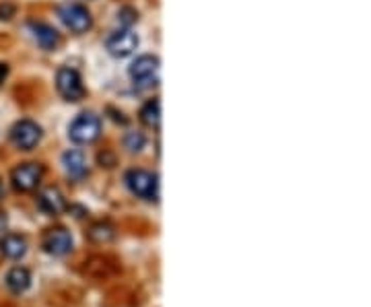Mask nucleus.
<instances>
[{
	"instance_id": "obj_20",
	"label": "nucleus",
	"mask_w": 371,
	"mask_h": 307,
	"mask_svg": "<svg viewBox=\"0 0 371 307\" xmlns=\"http://www.w3.org/2000/svg\"><path fill=\"white\" fill-rule=\"evenodd\" d=\"M6 72H8L6 64H0V85H2V81H4V77H6Z\"/></svg>"
},
{
	"instance_id": "obj_13",
	"label": "nucleus",
	"mask_w": 371,
	"mask_h": 307,
	"mask_svg": "<svg viewBox=\"0 0 371 307\" xmlns=\"http://www.w3.org/2000/svg\"><path fill=\"white\" fill-rule=\"evenodd\" d=\"M0 252L6 256V258H11V260H17V258H21V256H25V252H27V242H25V237H21V235H4L2 240H0Z\"/></svg>"
},
{
	"instance_id": "obj_12",
	"label": "nucleus",
	"mask_w": 371,
	"mask_h": 307,
	"mask_svg": "<svg viewBox=\"0 0 371 307\" xmlns=\"http://www.w3.org/2000/svg\"><path fill=\"white\" fill-rule=\"evenodd\" d=\"M62 163H64V169L70 178L74 180H81L85 178L87 174V161H85V155L81 151H66L62 155Z\"/></svg>"
},
{
	"instance_id": "obj_11",
	"label": "nucleus",
	"mask_w": 371,
	"mask_h": 307,
	"mask_svg": "<svg viewBox=\"0 0 371 307\" xmlns=\"http://www.w3.org/2000/svg\"><path fill=\"white\" fill-rule=\"evenodd\" d=\"M30 27H31V31H33V35H35V39H37V44H39L44 50H54V48L58 46L60 35H58V31L54 30L52 25L31 21Z\"/></svg>"
},
{
	"instance_id": "obj_8",
	"label": "nucleus",
	"mask_w": 371,
	"mask_h": 307,
	"mask_svg": "<svg viewBox=\"0 0 371 307\" xmlns=\"http://www.w3.org/2000/svg\"><path fill=\"white\" fill-rule=\"evenodd\" d=\"M41 176H44V167L37 165V163H23L19 165L11 180H13V185L21 192H30L33 188H37V184L41 182Z\"/></svg>"
},
{
	"instance_id": "obj_1",
	"label": "nucleus",
	"mask_w": 371,
	"mask_h": 307,
	"mask_svg": "<svg viewBox=\"0 0 371 307\" xmlns=\"http://www.w3.org/2000/svg\"><path fill=\"white\" fill-rule=\"evenodd\" d=\"M130 79L136 87L149 89L159 83V58L155 56H141L130 66Z\"/></svg>"
},
{
	"instance_id": "obj_6",
	"label": "nucleus",
	"mask_w": 371,
	"mask_h": 307,
	"mask_svg": "<svg viewBox=\"0 0 371 307\" xmlns=\"http://www.w3.org/2000/svg\"><path fill=\"white\" fill-rule=\"evenodd\" d=\"M41 138V128L31 120H21L11 128V141L23 149V151H31Z\"/></svg>"
},
{
	"instance_id": "obj_9",
	"label": "nucleus",
	"mask_w": 371,
	"mask_h": 307,
	"mask_svg": "<svg viewBox=\"0 0 371 307\" xmlns=\"http://www.w3.org/2000/svg\"><path fill=\"white\" fill-rule=\"evenodd\" d=\"M44 249L52 256H64L72 249V237L66 229H52L44 237Z\"/></svg>"
},
{
	"instance_id": "obj_21",
	"label": "nucleus",
	"mask_w": 371,
	"mask_h": 307,
	"mask_svg": "<svg viewBox=\"0 0 371 307\" xmlns=\"http://www.w3.org/2000/svg\"><path fill=\"white\" fill-rule=\"evenodd\" d=\"M4 225H6V216H4V215H2V213H0V231L4 229Z\"/></svg>"
},
{
	"instance_id": "obj_18",
	"label": "nucleus",
	"mask_w": 371,
	"mask_h": 307,
	"mask_svg": "<svg viewBox=\"0 0 371 307\" xmlns=\"http://www.w3.org/2000/svg\"><path fill=\"white\" fill-rule=\"evenodd\" d=\"M118 19H120V23H122L124 27H130L132 23L138 21V13L134 8H130V6H124L122 11H120V15H118Z\"/></svg>"
},
{
	"instance_id": "obj_17",
	"label": "nucleus",
	"mask_w": 371,
	"mask_h": 307,
	"mask_svg": "<svg viewBox=\"0 0 371 307\" xmlns=\"http://www.w3.org/2000/svg\"><path fill=\"white\" fill-rule=\"evenodd\" d=\"M124 147L130 151V153H138L143 147H145V136L143 132H128L124 136Z\"/></svg>"
},
{
	"instance_id": "obj_2",
	"label": "nucleus",
	"mask_w": 371,
	"mask_h": 307,
	"mask_svg": "<svg viewBox=\"0 0 371 307\" xmlns=\"http://www.w3.org/2000/svg\"><path fill=\"white\" fill-rule=\"evenodd\" d=\"M126 184L132 190V194L145 198V200H157L159 196V182L157 176L145 169H130L126 174Z\"/></svg>"
},
{
	"instance_id": "obj_5",
	"label": "nucleus",
	"mask_w": 371,
	"mask_h": 307,
	"mask_svg": "<svg viewBox=\"0 0 371 307\" xmlns=\"http://www.w3.org/2000/svg\"><path fill=\"white\" fill-rule=\"evenodd\" d=\"M56 87L66 101H81L85 97V87L81 74L72 68H60L56 74Z\"/></svg>"
},
{
	"instance_id": "obj_22",
	"label": "nucleus",
	"mask_w": 371,
	"mask_h": 307,
	"mask_svg": "<svg viewBox=\"0 0 371 307\" xmlns=\"http://www.w3.org/2000/svg\"><path fill=\"white\" fill-rule=\"evenodd\" d=\"M0 194H2V184H0Z\"/></svg>"
},
{
	"instance_id": "obj_16",
	"label": "nucleus",
	"mask_w": 371,
	"mask_h": 307,
	"mask_svg": "<svg viewBox=\"0 0 371 307\" xmlns=\"http://www.w3.org/2000/svg\"><path fill=\"white\" fill-rule=\"evenodd\" d=\"M89 237H91L93 242H110L112 237H114V227L112 225H103V223H99V225H93L91 231H89Z\"/></svg>"
},
{
	"instance_id": "obj_7",
	"label": "nucleus",
	"mask_w": 371,
	"mask_h": 307,
	"mask_svg": "<svg viewBox=\"0 0 371 307\" xmlns=\"http://www.w3.org/2000/svg\"><path fill=\"white\" fill-rule=\"evenodd\" d=\"M105 46H108V52H110L112 56H116V58H126V56H130V54L138 48V37L130 30L116 31V33H112V35L108 37Z\"/></svg>"
},
{
	"instance_id": "obj_4",
	"label": "nucleus",
	"mask_w": 371,
	"mask_h": 307,
	"mask_svg": "<svg viewBox=\"0 0 371 307\" xmlns=\"http://www.w3.org/2000/svg\"><path fill=\"white\" fill-rule=\"evenodd\" d=\"M58 15H60L62 23L74 33H85L91 30L93 19L91 13L77 2H68V4H60L58 6Z\"/></svg>"
},
{
	"instance_id": "obj_10",
	"label": "nucleus",
	"mask_w": 371,
	"mask_h": 307,
	"mask_svg": "<svg viewBox=\"0 0 371 307\" xmlns=\"http://www.w3.org/2000/svg\"><path fill=\"white\" fill-rule=\"evenodd\" d=\"M37 207L48 215H58L66 209V200L58 188H46L37 196Z\"/></svg>"
},
{
	"instance_id": "obj_14",
	"label": "nucleus",
	"mask_w": 371,
	"mask_h": 307,
	"mask_svg": "<svg viewBox=\"0 0 371 307\" xmlns=\"http://www.w3.org/2000/svg\"><path fill=\"white\" fill-rule=\"evenodd\" d=\"M31 285V275L27 268H13V270H8V275H6V287L13 291V293H23V291H27Z\"/></svg>"
},
{
	"instance_id": "obj_19",
	"label": "nucleus",
	"mask_w": 371,
	"mask_h": 307,
	"mask_svg": "<svg viewBox=\"0 0 371 307\" xmlns=\"http://www.w3.org/2000/svg\"><path fill=\"white\" fill-rule=\"evenodd\" d=\"M15 15V6L13 4H0V19H4V21H8L11 17Z\"/></svg>"
},
{
	"instance_id": "obj_3",
	"label": "nucleus",
	"mask_w": 371,
	"mask_h": 307,
	"mask_svg": "<svg viewBox=\"0 0 371 307\" xmlns=\"http://www.w3.org/2000/svg\"><path fill=\"white\" fill-rule=\"evenodd\" d=\"M101 132V120L91 114V112H85L81 114L74 122L70 124L68 128V136L70 141L79 143V145H87V143H93Z\"/></svg>"
},
{
	"instance_id": "obj_15",
	"label": "nucleus",
	"mask_w": 371,
	"mask_h": 307,
	"mask_svg": "<svg viewBox=\"0 0 371 307\" xmlns=\"http://www.w3.org/2000/svg\"><path fill=\"white\" fill-rule=\"evenodd\" d=\"M141 120L147 124L149 128H159V122H161V103L159 99H153V101H147L141 110Z\"/></svg>"
}]
</instances>
